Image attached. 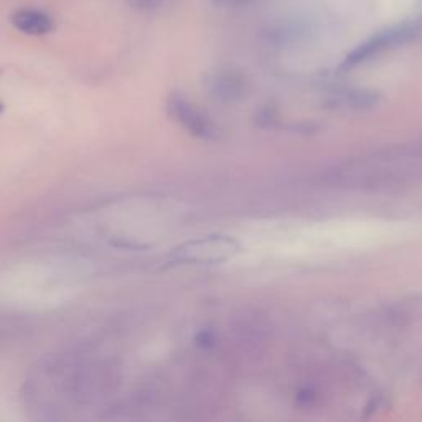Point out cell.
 Segmentation results:
<instances>
[{
    "label": "cell",
    "instance_id": "obj_8",
    "mask_svg": "<svg viewBox=\"0 0 422 422\" xmlns=\"http://www.w3.org/2000/svg\"><path fill=\"white\" fill-rule=\"evenodd\" d=\"M231 2H246V0H231Z\"/></svg>",
    "mask_w": 422,
    "mask_h": 422
},
{
    "label": "cell",
    "instance_id": "obj_2",
    "mask_svg": "<svg viewBox=\"0 0 422 422\" xmlns=\"http://www.w3.org/2000/svg\"><path fill=\"white\" fill-rule=\"evenodd\" d=\"M238 243L228 236H208L190 241L175 251L178 262H193V264H210V262L225 261L238 253Z\"/></svg>",
    "mask_w": 422,
    "mask_h": 422
},
{
    "label": "cell",
    "instance_id": "obj_6",
    "mask_svg": "<svg viewBox=\"0 0 422 422\" xmlns=\"http://www.w3.org/2000/svg\"><path fill=\"white\" fill-rule=\"evenodd\" d=\"M3 109H6V107H3V102H2V101H0V114H2V113H3Z\"/></svg>",
    "mask_w": 422,
    "mask_h": 422
},
{
    "label": "cell",
    "instance_id": "obj_7",
    "mask_svg": "<svg viewBox=\"0 0 422 422\" xmlns=\"http://www.w3.org/2000/svg\"><path fill=\"white\" fill-rule=\"evenodd\" d=\"M214 2H219V3H225V2H231V0H214Z\"/></svg>",
    "mask_w": 422,
    "mask_h": 422
},
{
    "label": "cell",
    "instance_id": "obj_3",
    "mask_svg": "<svg viewBox=\"0 0 422 422\" xmlns=\"http://www.w3.org/2000/svg\"><path fill=\"white\" fill-rule=\"evenodd\" d=\"M167 109H169L172 118L178 124H182V127L187 129L190 134L198 137H211L214 134V129L210 120L182 94L172 93L167 99Z\"/></svg>",
    "mask_w": 422,
    "mask_h": 422
},
{
    "label": "cell",
    "instance_id": "obj_5",
    "mask_svg": "<svg viewBox=\"0 0 422 422\" xmlns=\"http://www.w3.org/2000/svg\"><path fill=\"white\" fill-rule=\"evenodd\" d=\"M129 3L137 12H152L162 6L163 0H129Z\"/></svg>",
    "mask_w": 422,
    "mask_h": 422
},
{
    "label": "cell",
    "instance_id": "obj_4",
    "mask_svg": "<svg viewBox=\"0 0 422 422\" xmlns=\"http://www.w3.org/2000/svg\"><path fill=\"white\" fill-rule=\"evenodd\" d=\"M12 25L25 33V35L32 37H43L53 30V20L50 15H46L42 10H33V8H21L12 15Z\"/></svg>",
    "mask_w": 422,
    "mask_h": 422
},
{
    "label": "cell",
    "instance_id": "obj_1",
    "mask_svg": "<svg viewBox=\"0 0 422 422\" xmlns=\"http://www.w3.org/2000/svg\"><path fill=\"white\" fill-rule=\"evenodd\" d=\"M422 32V20H411L404 21V24L398 25V27L387 28L385 32L378 33L361 43L358 48H355L348 55V58L343 63L345 68H353L356 64L368 62L369 58L376 57V55L383 53V51L394 48L398 45H404V43L414 40L416 37H419Z\"/></svg>",
    "mask_w": 422,
    "mask_h": 422
}]
</instances>
